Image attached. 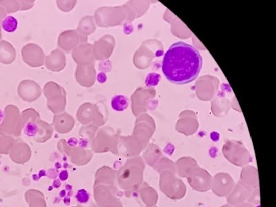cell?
I'll use <instances>...</instances> for the list:
<instances>
[{"instance_id":"obj_1","label":"cell","mask_w":276,"mask_h":207,"mask_svg":"<svg viewBox=\"0 0 276 207\" xmlns=\"http://www.w3.org/2000/svg\"><path fill=\"white\" fill-rule=\"evenodd\" d=\"M202 66L203 59L198 50L191 45L178 42L164 54L162 68L171 83L185 85L196 79Z\"/></svg>"},{"instance_id":"obj_2","label":"cell","mask_w":276,"mask_h":207,"mask_svg":"<svg viewBox=\"0 0 276 207\" xmlns=\"http://www.w3.org/2000/svg\"><path fill=\"white\" fill-rule=\"evenodd\" d=\"M160 189L171 200H181L185 196L187 187L181 179L176 177V173L164 171L160 173Z\"/></svg>"},{"instance_id":"obj_3","label":"cell","mask_w":276,"mask_h":207,"mask_svg":"<svg viewBox=\"0 0 276 207\" xmlns=\"http://www.w3.org/2000/svg\"><path fill=\"white\" fill-rule=\"evenodd\" d=\"M47 106L54 114L63 113L66 107V92L64 88L54 82H48L44 88Z\"/></svg>"},{"instance_id":"obj_4","label":"cell","mask_w":276,"mask_h":207,"mask_svg":"<svg viewBox=\"0 0 276 207\" xmlns=\"http://www.w3.org/2000/svg\"><path fill=\"white\" fill-rule=\"evenodd\" d=\"M76 118L83 124L94 122L102 125L104 123V119H105V115L103 114V111L97 105L90 102L82 104L78 109Z\"/></svg>"},{"instance_id":"obj_5","label":"cell","mask_w":276,"mask_h":207,"mask_svg":"<svg viewBox=\"0 0 276 207\" xmlns=\"http://www.w3.org/2000/svg\"><path fill=\"white\" fill-rule=\"evenodd\" d=\"M190 186L199 192H207L211 188L212 177L209 172L197 167L192 170L187 177Z\"/></svg>"},{"instance_id":"obj_6","label":"cell","mask_w":276,"mask_h":207,"mask_svg":"<svg viewBox=\"0 0 276 207\" xmlns=\"http://www.w3.org/2000/svg\"><path fill=\"white\" fill-rule=\"evenodd\" d=\"M235 182L228 173H218L212 178L211 190L218 197H227L234 189Z\"/></svg>"},{"instance_id":"obj_7","label":"cell","mask_w":276,"mask_h":207,"mask_svg":"<svg viewBox=\"0 0 276 207\" xmlns=\"http://www.w3.org/2000/svg\"><path fill=\"white\" fill-rule=\"evenodd\" d=\"M23 61L31 67H40L44 64L45 55L40 46L28 44L21 50Z\"/></svg>"},{"instance_id":"obj_8","label":"cell","mask_w":276,"mask_h":207,"mask_svg":"<svg viewBox=\"0 0 276 207\" xmlns=\"http://www.w3.org/2000/svg\"><path fill=\"white\" fill-rule=\"evenodd\" d=\"M224 153L231 163L238 167H244L252 160L248 152L244 151L242 146L236 144H227L224 148Z\"/></svg>"},{"instance_id":"obj_9","label":"cell","mask_w":276,"mask_h":207,"mask_svg":"<svg viewBox=\"0 0 276 207\" xmlns=\"http://www.w3.org/2000/svg\"><path fill=\"white\" fill-rule=\"evenodd\" d=\"M17 93L19 97L23 101L31 103L37 100L42 95V89L40 85L33 80H25L19 84Z\"/></svg>"},{"instance_id":"obj_10","label":"cell","mask_w":276,"mask_h":207,"mask_svg":"<svg viewBox=\"0 0 276 207\" xmlns=\"http://www.w3.org/2000/svg\"><path fill=\"white\" fill-rule=\"evenodd\" d=\"M144 171V165L139 161L136 165L131 166L126 168L123 171L122 178L127 187H139L143 180V173Z\"/></svg>"},{"instance_id":"obj_11","label":"cell","mask_w":276,"mask_h":207,"mask_svg":"<svg viewBox=\"0 0 276 207\" xmlns=\"http://www.w3.org/2000/svg\"><path fill=\"white\" fill-rule=\"evenodd\" d=\"M252 189L244 185L241 182H239L237 185H235L234 189L230 194L227 196V202L231 206L234 207L238 206L239 204H243L249 198Z\"/></svg>"},{"instance_id":"obj_12","label":"cell","mask_w":276,"mask_h":207,"mask_svg":"<svg viewBox=\"0 0 276 207\" xmlns=\"http://www.w3.org/2000/svg\"><path fill=\"white\" fill-rule=\"evenodd\" d=\"M73 58L78 65L86 66L94 64L95 59L93 55V45L82 43L73 50Z\"/></svg>"},{"instance_id":"obj_13","label":"cell","mask_w":276,"mask_h":207,"mask_svg":"<svg viewBox=\"0 0 276 207\" xmlns=\"http://www.w3.org/2000/svg\"><path fill=\"white\" fill-rule=\"evenodd\" d=\"M96 71L94 64L78 65L76 71V81L82 87H91L96 80Z\"/></svg>"},{"instance_id":"obj_14","label":"cell","mask_w":276,"mask_h":207,"mask_svg":"<svg viewBox=\"0 0 276 207\" xmlns=\"http://www.w3.org/2000/svg\"><path fill=\"white\" fill-rule=\"evenodd\" d=\"M78 44H81V36L77 31L68 30L64 31L58 38V46L66 52L75 49Z\"/></svg>"},{"instance_id":"obj_15","label":"cell","mask_w":276,"mask_h":207,"mask_svg":"<svg viewBox=\"0 0 276 207\" xmlns=\"http://www.w3.org/2000/svg\"><path fill=\"white\" fill-rule=\"evenodd\" d=\"M66 57L60 49H56L45 58L44 64L50 71H61L66 66Z\"/></svg>"},{"instance_id":"obj_16","label":"cell","mask_w":276,"mask_h":207,"mask_svg":"<svg viewBox=\"0 0 276 207\" xmlns=\"http://www.w3.org/2000/svg\"><path fill=\"white\" fill-rule=\"evenodd\" d=\"M53 122L57 131L61 133L69 132L73 128L75 124L73 117L66 112L55 114Z\"/></svg>"},{"instance_id":"obj_17","label":"cell","mask_w":276,"mask_h":207,"mask_svg":"<svg viewBox=\"0 0 276 207\" xmlns=\"http://www.w3.org/2000/svg\"><path fill=\"white\" fill-rule=\"evenodd\" d=\"M240 182L252 189L259 188L258 170L256 168L247 166L242 169L240 174Z\"/></svg>"},{"instance_id":"obj_18","label":"cell","mask_w":276,"mask_h":207,"mask_svg":"<svg viewBox=\"0 0 276 207\" xmlns=\"http://www.w3.org/2000/svg\"><path fill=\"white\" fill-rule=\"evenodd\" d=\"M107 36H103L98 41H96L93 45V55L94 59L97 60H107L110 55L111 51L108 49L109 42L107 40Z\"/></svg>"},{"instance_id":"obj_19","label":"cell","mask_w":276,"mask_h":207,"mask_svg":"<svg viewBox=\"0 0 276 207\" xmlns=\"http://www.w3.org/2000/svg\"><path fill=\"white\" fill-rule=\"evenodd\" d=\"M20 112L19 109L15 105H8L5 107V118L2 126H6V125H10V126L18 127L19 120L20 118Z\"/></svg>"},{"instance_id":"obj_20","label":"cell","mask_w":276,"mask_h":207,"mask_svg":"<svg viewBox=\"0 0 276 207\" xmlns=\"http://www.w3.org/2000/svg\"><path fill=\"white\" fill-rule=\"evenodd\" d=\"M16 58V50L7 41L0 42V62L4 64H10Z\"/></svg>"},{"instance_id":"obj_21","label":"cell","mask_w":276,"mask_h":207,"mask_svg":"<svg viewBox=\"0 0 276 207\" xmlns=\"http://www.w3.org/2000/svg\"><path fill=\"white\" fill-rule=\"evenodd\" d=\"M175 166L177 174L183 178H187L192 170L198 167L196 162L191 158H182L178 160Z\"/></svg>"},{"instance_id":"obj_22","label":"cell","mask_w":276,"mask_h":207,"mask_svg":"<svg viewBox=\"0 0 276 207\" xmlns=\"http://www.w3.org/2000/svg\"><path fill=\"white\" fill-rule=\"evenodd\" d=\"M95 19L92 16L83 17L80 20L77 32L82 36L87 37L95 32L96 29Z\"/></svg>"},{"instance_id":"obj_23","label":"cell","mask_w":276,"mask_h":207,"mask_svg":"<svg viewBox=\"0 0 276 207\" xmlns=\"http://www.w3.org/2000/svg\"><path fill=\"white\" fill-rule=\"evenodd\" d=\"M141 196L144 202L147 206H156L158 200V195L154 188L148 184L144 183L141 189Z\"/></svg>"},{"instance_id":"obj_24","label":"cell","mask_w":276,"mask_h":207,"mask_svg":"<svg viewBox=\"0 0 276 207\" xmlns=\"http://www.w3.org/2000/svg\"><path fill=\"white\" fill-rule=\"evenodd\" d=\"M111 107L115 111H124L129 105V99L122 95H115L111 99Z\"/></svg>"},{"instance_id":"obj_25","label":"cell","mask_w":276,"mask_h":207,"mask_svg":"<svg viewBox=\"0 0 276 207\" xmlns=\"http://www.w3.org/2000/svg\"><path fill=\"white\" fill-rule=\"evenodd\" d=\"M1 27L6 32L13 33L18 27V21L14 17L7 16L2 21Z\"/></svg>"},{"instance_id":"obj_26","label":"cell","mask_w":276,"mask_h":207,"mask_svg":"<svg viewBox=\"0 0 276 207\" xmlns=\"http://www.w3.org/2000/svg\"><path fill=\"white\" fill-rule=\"evenodd\" d=\"M38 122V121H31L24 125L23 132L27 136L35 137L38 136L40 126H39Z\"/></svg>"},{"instance_id":"obj_27","label":"cell","mask_w":276,"mask_h":207,"mask_svg":"<svg viewBox=\"0 0 276 207\" xmlns=\"http://www.w3.org/2000/svg\"><path fill=\"white\" fill-rule=\"evenodd\" d=\"M0 5L5 8L7 13L16 12L20 10V3L17 1H1Z\"/></svg>"},{"instance_id":"obj_28","label":"cell","mask_w":276,"mask_h":207,"mask_svg":"<svg viewBox=\"0 0 276 207\" xmlns=\"http://www.w3.org/2000/svg\"><path fill=\"white\" fill-rule=\"evenodd\" d=\"M76 199L78 202L81 204H87L90 200V195L86 189H82L78 191L76 195Z\"/></svg>"},{"instance_id":"obj_29","label":"cell","mask_w":276,"mask_h":207,"mask_svg":"<svg viewBox=\"0 0 276 207\" xmlns=\"http://www.w3.org/2000/svg\"><path fill=\"white\" fill-rule=\"evenodd\" d=\"M160 78H161V77H160V75H158L157 73L148 74V75L146 78L145 81L146 87H156V86L159 83Z\"/></svg>"},{"instance_id":"obj_30","label":"cell","mask_w":276,"mask_h":207,"mask_svg":"<svg viewBox=\"0 0 276 207\" xmlns=\"http://www.w3.org/2000/svg\"><path fill=\"white\" fill-rule=\"evenodd\" d=\"M248 203L253 205L260 204V195L259 188L254 189L252 190L249 198L248 199Z\"/></svg>"},{"instance_id":"obj_31","label":"cell","mask_w":276,"mask_h":207,"mask_svg":"<svg viewBox=\"0 0 276 207\" xmlns=\"http://www.w3.org/2000/svg\"><path fill=\"white\" fill-rule=\"evenodd\" d=\"M57 3H58V7L60 8V9H61L62 11H66V12L71 11V10L73 9L74 6H75L76 4V2L75 1H60L57 2Z\"/></svg>"},{"instance_id":"obj_32","label":"cell","mask_w":276,"mask_h":207,"mask_svg":"<svg viewBox=\"0 0 276 207\" xmlns=\"http://www.w3.org/2000/svg\"><path fill=\"white\" fill-rule=\"evenodd\" d=\"M99 70L103 73H108L111 71L112 66H111V62L108 60H102L99 66Z\"/></svg>"},{"instance_id":"obj_33","label":"cell","mask_w":276,"mask_h":207,"mask_svg":"<svg viewBox=\"0 0 276 207\" xmlns=\"http://www.w3.org/2000/svg\"><path fill=\"white\" fill-rule=\"evenodd\" d=\"M19 3H20V10L29 9L34 5V2L33 1H21Z\"/></svg>"},{"instance_id":"obj_34","label":"cell","mask_w":276,"mask_h":207,"mask_svg":"<svg viewBox=\"0 0 276 207\" xmlns=\"http://www.w3.org/2000/svg\"><path fill=\"white\" fill-rule=\"evenodd\" d=\"M96 79H97L99 83L105 84L107 81V74L103 73V72H101V73L97 74V76H96Z\"/></svg>"},{"instance_id":"obj_35","label":"cell","mask_w":276,"mask_h":207,"mask_svg":"<svg viewBox=\"0 0 276 207\" xmlns=\"http://www.w3.org/2000/svg\"><path fill=\"white\" fill-rule=\"evenodd\" d=\"M59 177H60V179L61 181L64 182L67 180L68 178V172L66 170L62 171L60 173V175H59Z\"/></svg>"},{"instance_id":"obj_36","label":"cell","mask_w":276,"mask_h":207,"mask_svg":"<svg viewBox=\"0 0 276 207\" xmlns=\"http://www.w3.org/2000/svg\"><path fill=\"white\" fill-rule=\"evenodd\" d=\"M234 207H254L253 204H250V203H246L244 202L243 204H239L238 206H234Z\"/></svg>"},{"instance_id":"obj_37","label":"cell","mask_w":276,"mask_h":207,"mask_svg":"<svg viewBox=\"0 0 276 207\" xmlns=\"http://www.w3.org/2000/svg\"><path fill=\"white\" fill-rule=\"evenodd\" d=\"M4 118H5V112H3V111L0 109V122L4 120Z\"/></svg>"},{"instance_id":"obj_38","label":"cell","mask_w":276,"mask_h":207,"mask_svg":"<svg viewBox=\"0 0 276 207\" xmlns=\"http://www.w3.org/2000/svg\"><path fill=\"white\" fill-rule=\"evenodd\" d=\"M54 183H56V185H55V187H56V188H58V187H60V181L59 180H56L54 182Z\"/></svg>"},{"instance_id":"obj_39","label":"cell","mask_w":276,"mask_h":207,"mask_svg":"<svg viewBox=\"0 0 276 207\" xmlns=\"http://www.w3.org/2000/svg\"><path fill=\"white\" fill-rule=\"evenodd\" d=\"M221 207H232V206H231L230 205L226 204V205H224V206H221Z\"/></svg>"},{"instance_id":"obj_40","label":"cell","mask_w":276,"mask_h":207,"mask_svg":"<svg viewBox=\"0 0 276 207\" xmlns=\"http://www.w3.org/2000/svg\"><path fill=\"white\" fill-rule=\"evenodd\" d=\"M0 21H1V19H0ZM1 25V24H0ZM0 38H1V33H0Z\"/></svg>"},{"instance_id":"obj_41","label":"cell","mask_w":276,"mask_h":207,"mask_svg":"<svg viewBox=\"0 0 276 207\" xmlns=\"http://www.w3.org/2000/svg\"><path fill=\"white\" fill-rule=\"evenodd\" d=\"M147 207H157L156 206H147Z\"/></svg>"}]
</instances>
